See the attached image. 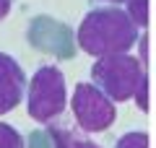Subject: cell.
<instances>
[{
    "mask_svg": "<svg viewBox=\"0 0 156 148\" xmlns=\"http://www.w3.org/2000/svg\"><path fill=\"white\" fill-rule=\"evenodd\" d=\"M23 88H26V73L21 62L8 52H0V117L21 104Z\"/></svg>",
    "mask_w": 156,
    "mask_h": 148,
    "instance_id": "cell-5",
    "label": "cell"
},
{
    "mask_svg": "<svg viewBox=\"0 0 156 148\" xmlns=\"http://www.w3.org/2000/svg\"><path fill=\"white\" fill-rule=\"evenodd\" d=\"M104 3H109V5H120V3H125V0H104Z\"/></svg>",
    "mask_w": 156,
    "mask_h": 148,
    "instance_id": "cell-12",
    "label": "cell"
},
{
    "mask_svg": "<svg viewBox=\"0 0 156 148\" xmlns=\"http://www.w3.org/2000/svg\"><path fill=\"white\" fill-rule=\"evenodd\" d=\"M133 99H135V104H138V109H143V112H148V78H140V83L135 86V93H133Z\"/></svg>",
    "mask_w": 156,
    "mask_h": 148,
    "instance_id": "cell-10",
    "label": "cell"
},
{
    "mask_svg": "<svg viewBox=\"0 0 156 148\" xmlns=\"http://www.w3.org/2000/svg\"><path fill=\"white\" fill-rule=\"evenodd\" d=\"M26 93V112L34 122H47L57 120L68 107V88L65 76L57 65H42L31 76V81L23 88Z\"/></svg>",
    "mask_w": 156,
    "mask_h": 148,
    "instance_id": "cell-2",
    "label": "cell"
},
{
    "mask_svg": "<svg viewBox=\"0 0 156 148\" xmlns=\"http://www.w3.org/2000/svg\"><path fill=\"white\" fill-rule=\"evenodd\" d=\"M146 76L143 62L133 55H107L96 57L91 65V83L99 91H104L112 101H128L133 99L135 86Z\"/></svg>",
    "mask_w": 156,
    "mask_h": 148,
    "instance_id": "cell-3",
    "label": "cell"
},
{
    "mask_svg": "<svg viewBox=\"0 0 156 148\" xmlns=\"http://www.w3.org/2000/svg\"><path fill=\"white\" fill-rule=\"evenodd\" d=\"M125 13L138 29L148 26V0H125Z\"/></svg>",
    "mask_w": 156,
    "mask_h": 148,
    "instance_id": "cell-7",
    "label": "cell"
},
{
    "mask_svg": "<svg viewBox=\"0 0 156 148\" xmlns=\"http://www.w3.org/2000/svg\"><path fill=\"white\" fill-rule=\"evenodd\" d=\"M115 148H148V132L130 130V132H125V135L115 143Z\"/></svg>",
    "mask_w": 156,
    "mask_h": 148,
    "instance_id": "cell-9",
    "label": "cell"
},
{
    "mask_svg": "<svg viewBox=\"0 0 156 148\" xmlns=\"http://www.w3.org/2000/svg\"><path fill=\"white\" fill-rule=\"evenodd\" d=\"M52 135H55V148H101L94 140L81 138L70 130H52Z\"/></svg>",
    "mask_w": 156,
    "mask_h": 148,
    "instance_id": "cell-6",
    "label": "cell"
},
{
    "mask_svg": "<svg viewBox=\"0 0 156 148\" xmlns=\"http://www.w3.org/2000/svg\"><path fill=\"white\" fill-rule=\"evenodd\" d=\"M68 104H70L73 117L83 132H104L115 125L117 117L115 101L104 91H99L94 83H76Z\"/></svg>",
    "mask_w": 156,
    "mask_h": 148,
    "instance_id": "cell-4",
    "label": "cell"
},
{
    "mask_svg": "<svg viewBox=\"0 0 156 148\" xmlns=\"http://www.w3.org/2000/svg\"><path fill=\"white\" fill-rule=\"evenodd\" d=\"M138 31L120 5H99L86 13L78 26V47L91 57L125 55L138 44Z\"/></svg>",
    "mask_w": 156,
    "mask_h": 148,
    "instance_id": "cell-1",
    "label": "cell"
},
{
    "mask_svg": "<svg viewBox=\"0 0 156 148\" xmlns=\"http://www.w3.org/2000/svg\"><path fill=\"white\" fill-rule=\"evenodd\" d=\"M0 148H23V135L8 122H0Z\"/></svg>",
    "mask_w": 156,
    "mask_h": 148,
    "instance_id": "cell-8",
    "label": "cell"
},
{
    "mask_svg": "<svg viewBox=\"0 0 156 148\" xmlns=\"http://www.w3.org/2000/svg\"><path fill=\"white\" fill-rule=\"evenodd\" d=\"M11 5H13V0H0V21L11 13Z\"/></svg>",
    "mask_w": 156,
    "mask_h": 148,
    "instance_id": "cell-11",
    "label": "cell"
}]
</instances>
